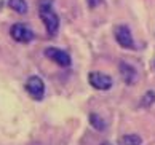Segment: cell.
<instances>
[{"label": "cell", "instance_id": "cell-1", "mask_svg": "<svg viewBox=\"0 0 155 145\" xmlns=\"http://www.w3.org/2000/svg\"><path fill=\"white\" fill-rule=\"evenodd\" d=\"M38 14L43 21L48 35H51V37L56 35L59 31V16L54 13L53 7H51V0H40Z\"/></svg>", "mask_w": 155, "mask_h": 145}, {"label": "cell", "instance_id": "cell-2", "mask_svg": "<svg viewBox=\"0 0 155 145\" xmlns=\"http://www.w3.org/2000/svg\"><path fill=\"white\" fill-rule=\"evenodd\" d=\"M26 89L34 101H42L43 96H45V83H43L42 78L35 77V75H32V77L27 80Z\"/></svg>", "mask_w": 155, "mask_h": 145}, {"label": "cell", "instance_id": "cell-3", "mask_svg": "<svg viewBox=\"0 0 155 145\" xmlns=\"http://www.w3.org/2000/svg\"><path fill=\"white\" fill-rule=\"evenodd\" d=\"M10 35H11V38H15L16 42H19V43H29V42H32V38H34V32L26 24L18 22V24L11 26Z\"/></svg>", "mask_w": 155, "mask_h": 145}, {"label": "cell", "instance_id": "cell-4", "mask_svg": "<svg viewBox=\"0 0 155 145\" xmlns=\"http://www.w3.org/2000/svg\"><path fill=\"white\" fill-rule=\"evenodd\" d=\"M88 82L94 89H99V91H107L112 88V78L101 72H91L88 75Z\"/></svg>", "mask_w": 155, "mask_h": 145}, {"label": "cell", "instance_id": "cell-5", "mask_svg": "<svg viewBox=\"0 0 155 145\" xmlns=\"http://www.w3.org/2000/svg\"><path fill=\"white\" fill-rule=\"evenodd\" d=\"M115 38L117 42L120 43V46L123 48H128V50H133L134 48V40H133V34H131L130 27L125 26V24H120L115 27Z\"/></svg>", "mask_w": 155, "mask_h": 145}, {"label": "cell", "instance_id": "cell-6", "mask_svg": "<svg viewBox=\"0 0 155 145\" xmlns=\"http://www.w3.org/2000/svg\"><path fill=\"white\" fill-rule=\"evenodd\" d=\"M45 56H47L48 59L54 61L61 67H69L72 64L71 56H69L64 50H59V48H47L45 50Z\"/></svg>", "mask_w": 155, "mask_h": 145}, {"label": "cell", "instance_id": "cell-7", "mask_svg": "<svg viewBox=\"0 0 155 145\" xmlns=\"http://www.w3.org/2000/svg\"><path fill=\"white\" fill-rule=\"evenodd\" d=\"M120 75H122L123 82L126 85H134L136 80H137V72L133 66L126 62H120Z\"/></svg>", "mask_w": 155, "mask_h": 145}, {"label": "cell", "instance_id": "cell-8", "mask_svg": "<svg viewBox=\"0 0 155 145\" xmlns=\"http://www.w3.org/2000/svg\"><path fill=\"white\" fill-rule=\"evenodd\" d=\"M8 5H10L11 10H15L16 13H19V14L27 13V3H26V0H10Z\"/></svg>", "mask_w": 155, "mask_h": 145}, {"label": "cell", "instance_id": "cell-9", "mask_svg": "<svg viewBox=\"0 0 155 145\" xmlns=\"http://www.w3.org/2000/svg\"><path fill=\"white\" fill-rule=\"evenodd\" d=\"M90 123L91 126L94 127V129L97 131H102V129H106V123H104V120H102L99 115H96V113H91L90 115Z\"/></svg>", "mask_w": 155, "mask_h": 145}, {"label": "cell", "instance_id": "cell-10", "mask_svg": "<svg viewBox=\"0 0 155 145\" xmlns=\"http://www.w3.org/2000/svg\"><path fill=\"white\" fill-rule=\"evenodd\" d=\"M122 143L123 145H141L142 143V139L137 136V134H126L122 139Z\"/></svg>", "mask_w": 155, "mask_h": 145}, {"label": "cell", "instance_id": "cell-11", "mask_svg": "<svg viewBox=\"0 0 155 145\" xmlns=\"http://www.w3.org/2000/svg\"><path fill=\"white\" fill-rule=\"evenodd\" d=\"M153 102H155V92L149 91V92H146V94H144V97H142L141 105H142V107H150Z\"/></svg>", "mask_w": 155, "mask_h": 145}, {"label": "cell", "instance_id": "cell-12", "mask_svg": "<svg viewBox=\"0 0 155 145\" xmlns=\"http://www.w3.org/2000/svg\"><path fill=\"white\" fill-rule=\"evenodd\" d=\"M102 2V0H88V5L91 8H94V7H97V5H99Z\"/></svg>", "mask_w": 155, "mask_h": 145}, {"label": "cell", "instance_id": "cell-13", "mask_svg": "<svg viewBox=\"0 0 155 145\" xmlns=\"http://www.w3.org/2000/svg\"><path fill=\"white\" fill-rule=\"evenodd\" d=\"M101 145H112V143H107V142H104V143H101Z\"/></svg>", "mask_w": 155, "mask_h": 145}]
</instances>
